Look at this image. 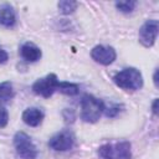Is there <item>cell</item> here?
Masks as SVG:
<instances>
[{
    "label": "cell",
    "instance_id": "ba28073f",
    "mask_svg": "<svg viewBox=\"0 0 159 159\" xmlns=\"http://www.w3.org/2000/svg\"><path fill=\"white\" fill-rule=\"evenodd\" d=\"M91 56L96 62L107 66V65H111L112 62H114V60L117 57V53H116V50L112 46L97 45L92 48Z\"/></svg>",
    "mask_w": 159,
    "mask_h": 159
},
{
    "label": "cell",
    "instance_id": "5b68a950",
    "mask_svg": "<svg viewBox=\"0 0 159 159\" xmlns=\"http://www.w3.org/2000/svg\"><path fill=\"white\" fill-rule=\"evenodd\" d=\"M58 86H60V81L57 76L55 73H48L47 76L37 80L32 84V91L39 96L48 98L53 94L55 91H58Z\"/></svg>",
    "mask_w": 159,
    "mask_h": 159
},
{
    "label": "cell",
    "instance_id": "7a4b0ae2",
    "mask_svg": "<svg viewBox=\"0 0 159 159\" xmlns=\"http://www.w3.org/2000/svg\"><path fill=\"white\" fill-rule=\"evenodd\" d=\"M104 111V104L101 99L92 94H84L81 101V118L84 122L94 123L99 119Z\"/></svg>",
    "mask_w": 159,
    "mask_h": 159
},
{
    "label": "cell",
    "instance_id": "d6986e66",
    "mask_svg": "<svg viewBox=\"0 0 159 159\" xmlns=\"http://www.w3.org/2000/svg\"><path fill=\"white\" fill-rule=\"evenodd\" d=\"M152 111H153V113H154L155 116H158V98L154 99L153 106H152Z\"/></svg>",
    "mask_w": 159,
    "mask_h": 159
},
{
    "label": "cell",
    "instance_id": "9c48e42d",
    "mask_svg": "<svg viewBox=\"0 0 159 159\" xmlns=\"http://www.w3.org/2000/svg\"><path fill=\"white\" fill-rule=\"evenodd\" d=\"M20 55L21 57L27 62H36L41 58V50L39 46H36L34 42H25L20 47Z\"/></svg>",
    "mask_w": 159,
    "mask_h": 159
},
{
    "label": "cell",
    "instance_id": "6da1fadb",
    "mask_svg": "<svg viewBox=\"0 0 159 159\" xmlns=\"http://www.w3.org/2000/svg\"><path fill=\"white\" fill-rule=\"evenodd\" d=\"M113 81L118 87L127 91H137L143 86L142 73L134 67H128L119 71L114 75Z\"/></svg>",
    "mask_w": 159,
    "mask_h": 159
},
{
    "label": "cell",
    "instance_id": "52a82bcc",
    "mask_svg": "<svg viewBox=\"0 0 159 159\" xmlns=\"http://www.w3.org/2000/svg\"><path fill=\"white\" fill-rule=\"evenodd\" d=\"M73 144H75V137L70 130H62L55 134L48 142V147L57 152L70 150L73 147Z\"/></svg>",
    "mask_w": 159,
    "mask_h": 159
},
{
    "label": "cell",
    "instance_id": "4fadbf2b",
    "mask_svg": "<svg viewBox=\"0 0 159 159\" xmlns=\"http://www.w3.org/2000/svg\"><path fill=\"white\" fill-rule=\"evenodd\" d=\"M58 91L61 93H65L67 96H75L80 92V87L76 83H70V82H60Z\"/></svg>",
    "mask_w": 159,
    "mask_h": 159
},
{
    "label": "cell",
    "instance_id": "2e32d148",
    "mask_svg": "<svg viewBox=\"0 0 159 159\" xmlns=\"http://www.w3.org/2000/svg\"><path fill=\"white\" fill-rule=\"evenodd\" d=\"M120 108H122V106H119V104H112V106H109V108H104V111H106V116L107 117H116L119 112H120Z\"/></svg>",
    "mask_w": 159,
    "mask_h": 159
},
{
    "label": "cell",
    "instance_id": "9a60e30c",
    "mask_svg": "<svg viewBox=\"0 0 159 159\" xmlns=\"http://www.w3.org/2000/svg\"><path fill=\"white\" fill-rule=\"evenodd\" d=\"M135 5H137V2H135V1H132V0H129V1L127 0V1H118V2H116V7H117L119 11L125 12V14L132 12V11L134 10Z\"/></svg>",
    "mask_w": 159,
    "mask_h": 159
},
{
    "label": "cell",
    "instance_id": "e0dca14e",
    "mask_svg": "<svg viewBox=\"0 0 159 159\" xmlns=\"http://www.w3.org/2000/svg\"><path fill=\"white\" fill-rule=\"evenodd\" d=\"M7 122H9V113L5 108L0 107V128L5 127L7 124Z\"/></svg>",
    "mask_w": 159,
    "mask_h": 159
},
{
    "label": "cell",
    "instance_id": "5bb4252c",
    "mask_svg": "<svg viewBox=\"0 0 159 159\" xmlns=\"http://www.w3.org/2000/svg\"><path fill=\"white\" fill-rule=\"evenodd\" d=\"M77 2L76 1H72V0H62V1H60L58 2V9H60V11L62 12V14H71V12H73L75 10H76V7H77Z\"/></svg>",
    "mask_w": 159,
    "mask_h": 159
},
{
    "label": "cell",
    "instance_id": "30bf717a",
    "mask_svg": "<svg viewBox=\"0 0 159 159\" xmlns=\"http://www.w3.org/2000/svg\"><path fill=\"white\" fill-rule=\"evenodd\" d=\"M43 119V112L39 108H27L22 113V120L30 127H37Z\"/></svg>",
    "mask_w": 159,
    "mask_h": 159
},
{
    "label": "cell",
    "instance_id": "7c38bea8",
    "mask_svg": "<svg viewBox=\"0 0 159 159\" xmlns=\"http://www.w3.org/2000/svg\"><path fill=\"white\" fill-rule=\"evenodd\" d=\"M14 97L12 84L10 82H1L0 83V103H6Z\"/></svg>",
    "mask_w": 159,
    "mask_h": 159
},
{
    "label": "cell",
    "instance_id": "8fae6325",
    "mask_svg": "<svg viewBox=\"0 0 159 159\" xmlns=\"http://www.w3.org/2000/svg\"><path fill=\"white\" fill-rule=\"evenodd\" d=\"M16 22V15L9 4H2L0 5V25L5 27H12Z\"/></svg>",
    "mask_w": 159,
    "mask_h": 159
},
{
    "label": "cell",
    "instance_id": "277c9868",
    "mask_svg": "<svg viewBox=\"0 0 159 159\" xmlns=\"http://www.w3.org/2000/svg\"><path fill=\"white\" fill-rule=\"evenodd\" d=\"M14 145L16 149V153L22 159H35L37 157V148L31 140V138L24 133L17 132L14 137Z\"/></svg>",
    "mask_w": 159,
    "mask_h": 159
},
{
    "label": "cell",
    "instance_id": "ac0fdd59",
    "mask_svg": "<svg viewBox=\"0 0 159 159\" xmlns=\"http://www.w3.org/2000/svg\"><path fill=\"white\" fill-rule=\"evenodd\" d=\"M7 58H9V56H7L6 51L0 46V63H5L7 61Z\"/></svg>",
    "mask_w": 159,
    "mask_h": 159
},
{
    "label": "cell",
    "instance_id": "ffe728a7",
    "mask_svg": "<svg viewBox=\"0 0 159 159\" xmlns=\"http://www.w3.org/2000/svg\"><path fill=\"white\" fill-rule=\"evenodd\" d=\"M153 80H154V84H155V87L158 88V68H157L155 72H154V77H153Z\"/></svg>",
    "mask_w": 159,
    "mask_h": 159
},
{
    "label": "cell",
    "instance_id": "3957f363",
    "mask_svg": "<svg viewBox=\"0 0 159 159\" xmlns=\"http://www.w3.org/2000/svg\"><path fill=\"white\" fill-rule=\"evenodd\" d=\"M98 154L102 159H130V143L119 142L114 144H104L99 147Z\"/></svg>",
    "mask_w": 159,
    "mask_h": 159
},
{
    "label": "cell",
    "instance_id": "8992f818",
    "mask_svg": "<svg viewBox=\"0 0 159 159\" xmlns=\"http://www.w3.org/2000/svg\"><path fill=\"white\" fill-rule=\"evenodd\" d=\"M159 30V22L158 20H148L145 21L142 27L139 29V42L144 47H152L157 40Z\"/></svg>",
    "mask_w": 159,
    "mask_h": 159
}]
</instances>
